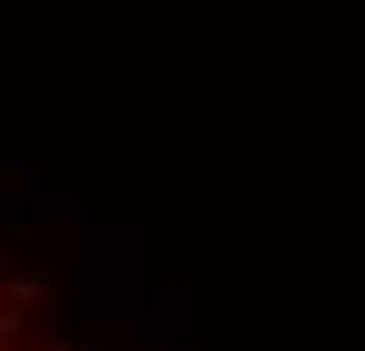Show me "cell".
<instances>
[{"label":"cell","mask_w":365,"mask_h":351,"mask_svg":"<svg viewBox=\"0 0 365 351\" xmlns=\"http://www.w3.org/2000/svg\"><path fill=\"white\" fill-rule=\"evenodd\" d=\"M15 330H22V315H15V307H0V344H8Z\"/></svg>","instance_id":"1"}]
</instances>
